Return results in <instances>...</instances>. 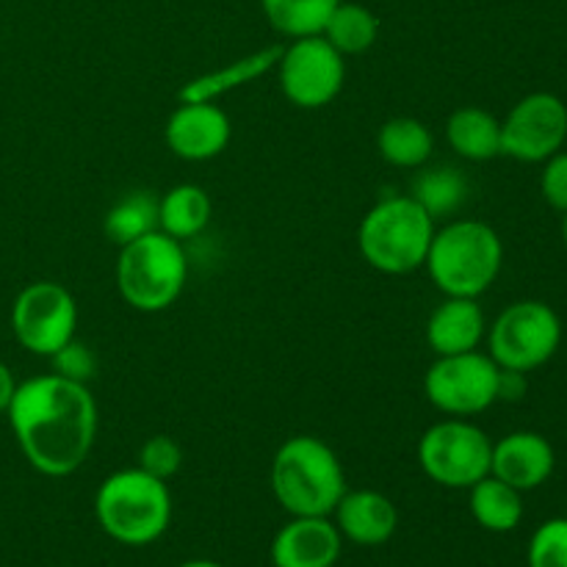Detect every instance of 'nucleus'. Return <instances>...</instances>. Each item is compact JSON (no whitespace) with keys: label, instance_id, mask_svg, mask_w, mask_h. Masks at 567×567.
Instances as JSON below:
<instances>
[{"label":"nucleus","instance_id":"nucleus-11","mask_svg":"<svg viewBox=\"0 0 567 567\" xmlns=\"http://www.w3.org/2000/svg\"><path fill=\"white\" fill-rule=\"evenodd\" d=\"M11 330L25 352L50 358L75 338V297L61 282H31L17 293L14 305H11Z\"/></svg>","mask_w":567,"mask_h":567},{"label":"nucleus","instance_id":"nucleus-5","mask_svg":"<svg viewBox=\"0 0 567 567\" xmlns=\"http://www.w3.org/2000/svg\"><path fill=\"white\" fill-rule=\"evenodd\" d=\"M94 518L111 540L131 548L150 546L172 524L169 485L138 465L116 471L97 487Z\"/></svg>","mask_w":567,"mask_h":567},{"label":"nucleus","instance_id":"nucleus-32","mask_svg":"<svg viewBox=\"0 0 567 567\" xmlns=\"http://www.w3.org/2000/svg\"><path fill=\"white\" fill-rule=\"evenodd\" d=\"M17 385H20V382L14 380V374H11L9 365L0 360V413H6V410H9L11 399H14Z\"/></svg>","mask_w":567,"mask_h":567},{"label":"nucleus","instance_id":"nucleus-15","mask_svg":"<svg viewBox=\"0 0 567 567\" xmlns=\"http://www.w3.org/2000/svg\"><path fill=\"white\" fill-rule=\"evenodd\" d=\"M343 537L330 518H291L271 540L275 567H336Z\"/></svg>","mask_w":567,"mask_h":567},{"label":"nucleus","instance_id":"nucleus-17","mask_svg":"<svg viewBox=\"0 0 567 567\" xmlns=\"http://www.w3.org/2000/svg\"><path fill=\"white\" fill-rule=\"evenodd\" d=\"M487 338L485 310L476 299L468 297H446L426 321V343L435 352L443 354H463L474 352Z\"/></svg>","mask_w":567,"mask_h":567},{"label":"nucleus","instance_id":"nucleus-3","mask_svg":"<svg viewBox=\"0 0 567 567\" xmlns=\"http://www.w3.org/2000/svg\"><path fill=\"white\" fill-rule=\"evenodd\" d=\"M504 266V241L487 221L454 219L437 227L426 252V275L443 297L480 299Z\"/></svg>","mask_w":567,"mask_h":567},{"label":"nucleus","instance_id":"nucleus-9","mask_svg":"<svg viewBox=\"0 0 567 567\" xmlns=\"http://www.w3.org/2000/svg\"><path fill=\"white\" fill-rule=\"evenodd\" d=\"M498 363L480 349L463 354H443L424 374L430 404L449 419H471L498 402Z\"/></svg>","mask_w":567,"mask_h":567},{"label":"nucleus","instance_id":"nucleus-18","mask_svg":"<svg viewBox=\"0 0 567 567\" xmlns=\"http://www.w3.org/2000/svg\"><path fill=\"white\" fill-rule=\"evenodd\" d=\"M280 53L282 44H271V48L241 55V59L219 66V70H210L205 72V75L192 78V81L181 86L177 100H181V103H216V100L225 97V94L236 92V89L247 86V83L258 81L260 75L275 70L277 61H280Z\"/></svg>","mask_w":567,"mask_h":567},{"label":"nucleus","instance_id":"nucleus-13","mask_svg":"<svg viewBox=\"0 0 567 567\" xmlns=\"http://www.w3.org/2000/svg\"><path fill=\"white\" fill-rule=\"evenodd\" d=\"M233 125L216 103H181L166 120L164 138L172 155L183 161H210L230 144Z\"/></svg>","mask_w":567,"mask_h":567},{"label":"nucleus","instance_id":"nucleus-21","mask_svg":"<svg viewBox=\"0 0 567 567\" xmlns=\"http://www.w3.org/2000/svg\"><path fill=\"white\" fill-rule=\"evenodd\" d=\"M214 216V203L208 192L194 183H181L158 197V230L166 236L186 241L199 236Z\"/></svg>","mask_w":567,"mask_h":567},{"label":"nucleus","instance_id":"nucleus-20","mask_svg":"<svg viewBox=\"0 0 567 567\" xmlns=\"http://www.w3.org/2000/svg\"><path fill=\"white\" fill-rule=\"evenodd\" d=\"M468 493L471 515L482 529L493 532V535H507V532L518 529L524 520V493L496 480L493 474L468 487Z\"/></svg>","mask_w":567,"mask_h":567},{"label":"nucleus","instance_id":"nucleus-1","mask_svg":"<svg viewBox=\"0 0 567 567\" xmlns=\"http://www.w3.org/2000/svg\"><path fill=\"white\" fill-rule=\"evenodd\" d=\"M9 424L22 457L42 476H70L81 468L97 437V402L83 382L59 374L20 382L11 399Z\"/></svg>","mask_w":567,"mask_h":567},{"label":"nucleus","instance_id":"nucleus-8","mask_svg":"<svg viewBox=\"0 0 567 567\" xmlns=\"http://www.w3.org/2000/svg\"><path fill=\"white\" fill-rule=\"evenodd\" d=\"M493 441L468 419H443L419 441L421 471L435 485L468 491L491 474Z\"/></svg>","mask_w":567,"mask_h":567},{"label":"nucleus","instance_id":"nucleus-10","mask_svg":"<svg viewBox=\"0 0 567 567\" xmlns=\"http://www.w3.org/2000/svg\"><path fill=\"white\" fill-rule=\"evenodd\" d=\"M277 75L288 103L305 111L324 109L347 83V55L338 53L321 33L299 37L282 48Z\"/></svg>","mask_w":567,"mask_h":567},{"label":"nucleus","instance_id":"nucleus-25","mask_svg":"<svg viewBox=\"0 0 567 567\" xmlns=\"http://www.w3.org/2000/svg\"><path fill=\"white\" fill-rule=\"evenodd\" d=\"M103 227L105 236L116 247H125V244L136 241V238L147 236V233H155L158 230V197L153 192L125 194V197L111 205Z\"/></svg>","mask_w":567,"mask_h":567},{"label":"nucleus","instance_id":"nucleus-30","mask_svg":"<svg viewBox=\"0 0 567 567\" xmlns=\"http://www.w3.org/2000/svg\"><path fill=\"white\" fill-rule=\"evenodd\" d=\"M540 192L554 210L567 214V150H559L551 158L543 161Z\"/></svg>","mask_w":567,"mask_h":567},{"label":"nucleus","instance_id":"nucleus-23","mask_svg":"<svg viewBox=\"0 0 567 567\" xmlns=\"http://www.w3.org/2000/svg\"><path fill=\"white\" fill-rule=\"evenodd\" d=\"M321 37L341 55H360L380 39V17L363 3H338Z\"/></svg>","mask_w":567,"mask_h":567},{"label":"nucleus","instance_id":"nucleus-27","mask_svg":"<svg viewBox=\"0 0 567 567\" xmlns=\"http://www.w3.org/2000/svg\"><path fill=\"white\" fill-rule=\"evenodd\" d=\"M529 567H567V518H548L532 535L526 548Z\"/></svg>","mask_w":567,"mask_h":567},{"label":"nucleus","instance_id":"nucleus-16","mask_svg":"<svg viewBox=\"0 0 567 567\" xmlns=\"http://www.w3.org/2000/svg\"><path fill=\"white\" fill-rule=\"evenodd\" d=\"M343 540L374 548L391 540L399 526V509L380 491H347L332 509Z\"/></svg>","mask_w":567,"mask_h":567},{"label":"nucleus","instance_id":"nucleus-33","mask_svg":"<svg viewBox=\"0 0 567 567\" xmlns=\"http://www.w3.org/2000/svg\"><path fill=\"white\" fill-rule=\"evenodd\" d=\"M181 567H221V565L214 563V559H188V563H183Z\"/></svg>","mask_w":567,"mask_h":567},{"label":"nucleus","instance_id":"nucleus-34","mask_svg":"<svg viewBox=\"0 0 567 567\" xmlns=\"http://www.w3.org/2000/svg\"><path fill=\"white\" fill-rule=\"evenodd\" d=\"M563 238H565V247H567V214H565V219H563Z\"/></svg>","mask_w":567,"mask_h":567},{"label":"nucleus","instance_id":"nucleus-12","mask_svg":"<svg viewBox=\"0 0 567 567\" xmlns=\"http://www.w3.org/2000/svg\"><path fill=\"white\" fill-rule=\"evenodd\" d=\"M567 142V105L551 92H532L502 122V155L543 164Z\"/></svg>","mask_w":567,"mask_h":567},{"label":"nucleus","instance_id":"nucleus-22","mask_svg":"<svg viewBox=\"0 0 567 567\" xmlns=\"http://www.w3.org/2000/svg\"><path fill=\"white\" fill-rule=\"evenodd\" d=\"M377 150L382 161L399 169H421L435 153V136L413 116H393L377 133Z\"/></svg>","mask_w":567,"mask_h":567},{"label":"nucleus","instance_id":"nucleus-19","mask_svg":"<svg viewBox=\"0 0 567 567\" xmlns=\"http://www.w3.org/2000/svg\"><path fill=\"white\" fill-rule=\"evenodd\" d=\"M446 142L460 158L491 161L502 155V120L480 105H463L446 120Z\"/></svg>","mask_w":567,"mask_h":567},{"label":"nucleus","instance_id":"nucleus-6","mask_svg":"<svg viewBox=\"0 0 567 567\" xmlns=\"http://www.w3.org/2000/svg\"><path fill=\"white\" fill-rule=\"evenodd\" d=\"M188 280L183 241L155 230L120 247L116 291L138 313H161L181 299Z\"/></svg>","mask_w":567,"mask_h":567},{"label":"nucleus","instance_id":"nucleus-31","mask_svg":"<svg viewBox=\"0 0 567 567\" xmlns=\"http://www.w3.org/2000/svg\"><path fill=\"white\" fill-rule=\"evenodd\" d=\"M526 388H529V382H526L524 371H498V402H518V399H524Z\"/></svg>","mask_w":567,"mask_h":567},{"label":"nucleus","instance_id":"nucleus-14","mask_svg":"<svg viewBox=\"0 0 567 567\" xmlns=\"http://www.w3.org/2000/svg\"><path fill=\"white\" fill-rule=\"evenodd\" d=\"M554 468H557V452L540 432H509L502 441L493 443L491 474L513 485L515 491H537L551 480Z\"/></svg>","mask_w":567,"mask_h":567},{"label":"nucleus","instance_id":"nucleus-28","mask_svg":"<svg viewBox=\"0 0 567 567\" xmlns=\"http://www.w3.org/2000/svg\"><path fill=\"white\" fill-rule=\"evenodd\" d=\"M183 449L169 435H155L138 449V468L169 482L181 471Z\"/></svg>","mask_w":567,"mask_h":567},{"label":"nucleus","instance_id":"nucleus-29","mask_svg":"<svg viewBox=\"0 0 567 567\" xmlns=\"http://www.w3.org/2000/svg\"><path fill=\"white\" fill-rule=\"evenodd\" d=\"M48 360L50 365H53V374L72 382H83V385H86L94 377V371H97V358H94V352L86 343L75 341V338H72L70 343H64L55 354H50Z\"/></svg>","mask_w":567,"mask_h":567},{"label":"nucleus","instance_id":"nucleus-7","mask_svg":"<svg viewBox=\"0 0 567 567\" xmlns=\"http://www.w3.org/2000/svg\"><path fill=\"white\" fill-rule=\"evenodd\" d=\"M563 343V321L551 305L540 299H520L504 308L487 327V349L498 369L529 371L546 365Z\"/></svg>","mask_w":567,"mask_h":567},{"label":"nucleus","instance_id":"nucleus-2","mask_svg":"<svg viewBox=\"0 0 567 567\" xmlns=\"http://www.w3.org/2000/svg\"><path fill=\"white\" fill-rule=\"evenodd\" d=\"M271 493L291 518H330L347 487L338 454L321 437L293 435L271 460Z\"/></svg>","mask_w":567,"mask_h":567},{"label":"nucleus","instance_id":"nucleus-24","mask_svg":"<svg viewBox=\"0 0 567 567\" xmlns=\"http://www.w3.org/2000/svg\"><path fill=\"white\" fill-rule=\"evenodd\" d=\"M410 197L435 221L446 219V216L457 214L468 199V181L454 166H432L415 177Z\"/></svg>","mask_w":567,"mask_h":567},{"label":"nucleus","instance_id":"nucleus-4","mask_svg":"<svg viewBox=\"0 0 567 567\" xmlns=\"http://www.w3.org/2000/svg\"><path fill=\"white\" fill-rule=\"evenodd\" d=\"M437 221L410 194L382 197L360 219L358 249L380 275H413L424 269Z\"/></svg>","mask_w":567,"mask_h":567},{"label":"nucleus","instance_id":"nucleus-26","mask_svg":"<svg viewBox=\"0 0 567 567\" xmlns=\"http://www.w3.org/2000/svg\"><path fill=\"white\" fill-rule=\"evenodd\" d=\"M341 0H260L266 20L282 37H316L324 31L327 20Z\"/></svg>","mask_w":567,"mask_h":567}]
</instances>
